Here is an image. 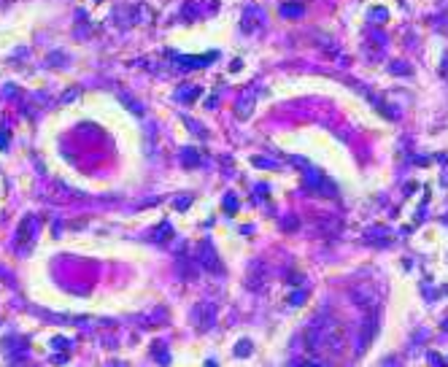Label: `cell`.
Returning a JSON list of instances; mask_svg holds the SVG:
<instances>
[{"label": "cell", "instance_id": "obj_1", "mask_svg": "<svg viewBox=\"0 0 448 367\" xmlns=\"http://www.w3.org/2000/svg\"><path fill=\"white\" fill-rule=\"evenodd\" d=\"M305 340H308V351L316 354H340L343 351V332L340 324L327 316H319L308 330H305Z\"/></svg>", "mask_w": 448, "mask_h": 367}, {"label": "cell", "instance_id": "obj_2", "mask_svg": "<svg viewBox=\"0 0 448 367\" xmlns=\"http://www.w3.org/2000/svg\"><path fill=\"white\" fill-rule=\"evenodd\" d=\"M351 297L359 303V308H362V311H378V292L370 289L367 284L354 286V289H351Z\"/></svg>", "mask_w": 448, "mask_h": 367}, {"label": "cell", "instance_id": "obj_3", "mask_svg": "<svg viewBox=\"0 0 448 367\" xmlns=\"http://www.w3.org/2000/svg\"><path fill=\"white\" fill-rule=\"evenodd\" d=\"M192 316H195L197 330H211V327H213V308H211L208 303H200V305H195Z\"/></svg>", "mask_w": 448, "mask_h": 367}, {"label": "cell", "instance_id": "obj_4", "mask_svg": "<svg viewBox=\"0 0 448 367\" xmlns=\"http://www.w3.org/2000/svg\"><path fill=\"white\" fill-rule=\"evenodd\" d=\"M200 259H203V268H208V270H222V265H219V259H216V251L211 249V243H203L200 246Z\"/></svg>", "mask_w": 448, "mask_h": 367}, {"label": "cell", "instance_id": "obj_5", "mask_svg": "<svg viewBox=\"0 0 448 367\" xmlns=\"http://www.w3.org/2000/svg\"><path fill=\"white\" fill-rule=\"evenodd\" d=\"M251 108H254V95H251V92H246V95L238 100V108H235V111H238L240 119H246V116L251 113Z\"/></svg>", "mask_w": 448, "mask_h": 367}, {"label": "cell", "instance_id": "obj_6", "mask_svg": "<svg viewBox=\"0 0 448 367\" xmlns=\"http://www.w3.org/2000/svg\"><path fill=\"white\" fill-rule=\"evenodd\" d=\"M197 95H200L197 86H184V92H178V97H181V100H195Z\"/></svg>", "mask_w": 448, "mask_h": 367}, {"label": "cell", "instance_id": "obj_7", "mask_svg": "<svg viewBox=\"0 0 448 367\" xmlns=\"http://www.w3.org/2000/svg\"><path fill=\"white\" fill-rule=\"evenodd\" d=\"M184 162L186 165H197V151L195 149H186L184 151Z\"/></svg>", "mask_w": 448, "mask_h": 367}, {"label": "cell", "instance_id": "obj_8", "mask_svg": "<svg viewBox=\"0 0 448 367\" xmlns=\"http://www.w3.org/2000/svg\"><path fill=\"white\" fill-rule=\"evenodd\" d=\"M254 165H257V168H278V162H273V159H251Z\"/></svg>", "mask_w": 448, "mask_h": 367}, {"label": "cell", "instance_id": "obj_9", "mask_svg": "<svg viewBox=\"0 0 448 367\" xmlns=\"http://www.w3.org/2000/svg\"><path fill=\"white\" fill-rule=\"evenodd\" d=\"M249 351H251V343H249V340H240V343H238V357H246Z\"/></svg>", "mask_w": 448, "mask_h": 367}, {"label": "cell", "instance_id": "obj_10", "mask_svg": "<svg viewBox=\"0 0 448 367\" xmlns=\"http://www.w3.org/2000/svg\"><path fill=\"white\" fill-rule=\"evenodd\" d=\"M281 11H284L286 16H300V14H303V8H300V5H297V8H292V5H284Z\"/></svg>", "mask_w": 448, "mask_h": 367}, {"label": "cell", "instance_id": "obj_11", "mask_svg": "<svg viewBox=\"0 0 448 367\" xmlns=\"http://www.w3.org/2000/svg\"><path fill=\"white\" fill-rule=\"evenodd\" d=\"M224 205H227V208H238V200H232V195H227Z\"/></svg>", "mask_w": 448, "mask_h": 367}, {"label": "cell", "instance_id": "obj_12", "mask_svg": "<svg viewBox=\"0 0 448 367\" xmlns=\"http://www.w3.org/2000/svg\"><path fill=\"white\" fill-rule=\"evenodd\" d=\"M443 327H446V330H448V322H446V324H443Z\"/></svg>", "mask_w": 448, "mask_h": 367}]
</instances>
